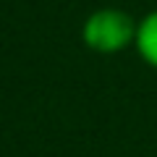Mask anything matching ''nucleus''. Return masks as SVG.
Wrapping results in <instances>:
<instances>
[{
  "label": "nucleus",
  "instance_id": "f03ea898",
  "mask_svg": "<svg viewBox=\"0 0 157 157\" xmlns=\"http://www.w3.org/2000/svg\"><path fill=\"white\" fill-rule=\"evenodd\" d=\"M134 47H136L141 60L157 71V11H149L147 16L139 18Z\"/></svg>",
  "mask_w": 157,
  "mask_h": 157
},
{
  "label": "nucleus",
  "instance_id": "f257e3e1",
  "mask_svg": "<svg viewBox=\"0 0 157 157\" xmlns=\"http://www.w3.org/2000/svg\"><path fill=\"white\" fill-rule=\"evenodd\" d=\"M136 26L139 21L123 8H97L81 24V42L92 52L118 55L134 45Z\"/></svg>",
  "mask_w": 157,
  "mask_h": 157
}]
</instances>
